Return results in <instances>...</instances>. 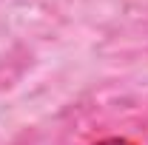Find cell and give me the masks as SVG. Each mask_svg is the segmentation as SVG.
I'll return each instance as SVG.
<instances>
[{
    "label": "cell",
    "mask_w": 148,
    "mask_h": 145,
    "mask_svg": "<svg viewBox=\"0 0 148 145\" xmlns=\"http://www.w3.org/2000/svg\"><path fill=\"white\" fill-rule=\"evenodd\" d=\"M86 145H143L137 134H125V131H103Z\"/></svg>",
    "instance_id": "cell-1"
}]
</instances>
